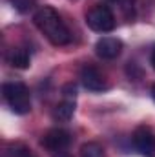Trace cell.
Instances as JSON below:
<instances>
[{
    "label": "cell",
    "mask_w": 155,
    "mask_h": 157,
    "mask_svg": "<svg viewBox=\"0 0 155 157\" xmlns=\"http://www.w3.org/2000/svg\"><path fill=\"white\" fill-rule=\"evenodd\" d=\"M133 146L137 148V152L144 157H155V133L146 128V126H141L133 132Z\"/></svg>",
    "instance_id": "cell-4"
},
{
    "label": "cell",
    "mask_w": 155,
    "mask_h": 157,
    "mask_svg": "<svg viewBox=\"0 0 155 157\" xmlns=\"http://www.w3.org/2000/svg\"><path fill=\"white\" fill-rule=\"evenodd\" d=\"M4 99L9 104V108L18 113V115H26L31 112V97H29V90L26 88V84L22 82H6L4 88Z\"/></svg>",
    "instance_id": "cell-2"
},
{
    "label": "cell",
    "mask_w": 155,
    "mask_h": 157,
    "mask_svg": "<svg viewBox=\"0 0 155 157\" xmlns=\"http://www.w3.org/2000/svg\"><path fill=\"white\" fill-rule=\"evenodd\" d=\"M73 113H75V101H70V99H64L55 108V117L59 121H62V122H68L73 117Z\"/></svg>",
    "instance_id": "cell-9"
},
{
    "label": "cell",
    "mask_w": 155,
    "mask_h": 157,
    "mask_svg": "<svg viewBox=\"0 0 155 157\" xmlns=\"http://www.w3.org/2000/svg\"><path fill=\"white\" fill-rule=\"evenodd\" d=\"M70 143H71L70 133L66 130H60V128L49 130L42 139V144L51 152H62V150H66L70 146Z\"/></svg>",
    "instance_id": "cell-5"
},
{
    "label": "cell",
    "mask_w": 155,
    "mask_h": 157,
    "mask_svg": "<svg viewBox=\"0 0 155 157\" xmlns=\"http://www.w3.org/2000/svg\"><path fill=\"white\" fill-rule=\"evenodd\" d=\"M13 157H31V150H28L26 146H15Z\"/></svg>",
    "instance_id": "cell-14"
},
{
    "label": "cell",
    "mask_w": 155,
    "mask_h": 157,
    "mask_svg": "<svg viewBox=\"0 0 155 157\" xmlns=\"http://www.w3.org/2000/svg\"><path fill=\"white\" fill-rule=\"evenodd\" d=\"M86 24L97 33H108L115 28V15L108 6H95L86 15Z\"/></svg>",
    "instance_id": "cell-3"
},
{
    "label": "cell",
    "mask_w": 155,
    "mask_h": 157,
    "mask_svg": "<svg viewBox=\"0 0 155 157\" xmlns=\"http://www.w3.org/2000/svg\"><path fill=\"white\" fill-rule=\"evenodd\" d=\"M120 51H122V42L115 37H102L95 44V53L100 59H106V60L117 59L120 55Z\"/></svg>",
    "instance_id": "cell-6"
},
{
    "label": "cell",
    "mask_w": 155,
    "mask_h": 157,
    "mask_svg": "<svg viewBox=\"0 0 155 157\" xmlns=\"http://www.w3.org/2000/svg\"><path fill=\"white\" fill-rule=\"evenodd\" d=\"M7 62H9L13 68H17V70H26V68H29L31 59H29L28 49H24V48H17V49H11V51H9V55H7Z\"/></svg>",
    "instance_id": "cell-8"
},
{
    "label": "cell",
    "mask_w": 155,
    "mask_h": 157,
    "mask_svg": "<svg viewBox=\"0 0 155 157\" xmlns=\"http://www.w3.org/2000/svg\"><path fill=\"white\" fill-rule=\"evenodd\" d=\"M80 82H82V86H84L86 90H89V91H102V90L106 88V82H104L102 75H100L99 70L93 68V66H84V68L80 70Z\"/></svg>",
    "instance_id": "cell-7"
},
{
    "label": "cell",
    "mask_w": 155,
    "mask_h": 157,
    "mask_svg": "<svg viewBox=\"0 0 155 157\" xmlns=\"http://www.w3.org/2000/svg\"><path fill=\"white\" fill-rule=\"evenodd\" d=\"M33 20H35V26L46 35V39L53 46H66L71 40L70 29L66 28V24L62 22V18L59 17V13L51 6L39 7Z\"/></svg>",
    "instance_id": "cell-1"
},
{
    "label": "cell",
    "mask_w": 155,
    "mask_h": 157,
    "mask_svg": "<svg viewBox=\"0 0 155 157\" xmlns=\"http://www.w3.org/2000/svg\"><path fill=\"white\" fill-rule=\"evenodd\" d=\"M53 157H71V155H70L68 152H64V150H62V152H55V155H53Z\"/></svg>",
    "instance_id": "cell-15"
},
{
    "label": "cell",
    "mask_w": 155,
    "mask_h": 157,
    "mask_svg": "<svg viewBox=\"0 0 155 157\" xmlns=\"http://www.w3.org/2000/svg\"><path fill=\"white\" fill-rule=\"evenodd\" d=\"M152 97H153V101H155V84H153V88H152Z\"/></svg>",
    "instance_id": "cell-17"
},
{
    "label": "cell",
    "mask_w": 155,
    "mask_h": 157,
    "mask_svg": "<svg viewBox=\"0 0 155 157\" xmlns=\"http://www.w3.org/2000/svg\"><path fill=\"white\" fill-rule=\"evenodd\" d=\"M150 62H152V66H153V70H155V49L152 51V57H150Z\"/></svg>",
    "instance_id": "cell-16"
},
{
    "label": "cell",
    "mask_w": 155,
    "mask_h": 157,
    "mask_svg": "<svg viewBox=\"0 0 155 157\" xmlns=\"http://www.w3.org/2000/svg\"><path fill=\"white\" fill-rule=\"evenodd\" d=\"M80 157H106L104 148L99 143H86L80 148Z\"/></svg>",
    "instance_id": "cell-10"
},
{
    "label": "cell",
    "mask_w": 155,
    "mask_h": 157,
    "mask_svg": "<svg viewBox=\"0 0 155 157\" xmlns=\"http://www.w3.org/2000/svg\"><path fill=\"white\" fill-rule=\"evenodd\" d=\"M117 6L120 7V11L126 15V17H131L133 15V7H135V0H113Z\"/></svg>",
    "instance_id": "cell-12"
},
{
    "label": "cell",
    "mask_w": 155,
    "mask_h": 157,
    "mask_svg": "<svg viewBox=\"0 0 155 157\" xmlns=\"http://www.w3.org/2000/svg\"><path fill=\"white\" fill-rule=\"evenodd\" d=\"M9 2H11V6H13L18 13H28V11L35 6L37 0H9Z\"/></svg>",
    "instance_id": "cell-11"
},
{
    "label": "cell",
    "mask_w": 155,
    "mask_h": 157,
    "mask_svg": "<svg viewBox=\"0 0 155 157\" xmlns=\"http://www.w3.org/2000/svg\"><path fill=\"white\" fill-rule=\"evenodd\" d=\"M31 157H33V155H31Z\"/></svg>",
    "instance_id": "cell-18"
},
{
    "label": "cell",
    "mask_w": 155,
    "mask_h": 157,
    "mask_svg": "<svg viewBox=\"0 0 155 157\" xmlns=\"http://www.w3.org/2000/svg\"><path fill=\"white\" fill-rule=\"evenodd\" d=\"M62 97L64 99H70V101H75V97H77V88H75V84H66L64 88H62Z\"/></svg>",
    "instance_id": "cell-13"
}]
</instances>
